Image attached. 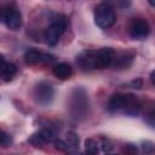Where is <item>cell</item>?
<instances>
[{
    "mask_svg": "<svg viewBox=\"0 0 155 155\" xmlns=\"http://www.w3.org/2000/svg\"><path fill=\"white\" fill-rule=\"evenodd\" d=\"M107 108L113 114L137 116L140 113V102L131 93H115L110 97Z\"/></svg>",
    "mask_w": 155,
    "mask_h": 155,
    "instance_id": "6da1fadb",
    "label": "cell"
},
{
    "mask_svg": "<svg viewBox=\"0 0 155 155\" xmlns=\"http://www.w3.org/2000/svg\"><path fill=\"white\" fill-rule=\"evenodd\" d=\"M88 96L85 88L75 87L69 98V113L74 120H82L88 113Z\"/></svg>",
    "mask_w": 155,
    "mask_h": 155,
    "instance_id": "7a4b0ae2",
    "label": "cell"
},
{
    "mask_svg": "<svg viewBox=\"0 0 155 155\" xmlns=\"http://www.w3.org/2000/svg\"><path fill=\"white\" fill-rule=\"evenodd\" d=\"M116 21V15L113 8V6L108 2H102L96 6L94 8V23L102 28H109L111 27Z\"/></svg>",
    "mask_w": 155,
    "mask_h": 155,
    "instance_id": "3957f363",
    "label": "cell"
},
{
    "mask_svg": "<svg viewBox=\"0 0 155 155\" xmlns=\"http://www.w3.org/2000/svg\"><path fill=\"white\" fill-rule=\"evenodd\" d=\"M33 97L38 104L46 107L52 103L53 97H54V90L50 82L40 81L35 85V87L33 90Z\"/></svg>",
    "mask_w": 155,
    "mask_h": 155,
    "instance_id": "277c9868",
    "label": "cell"
},
{
    "mask_svg": "<svg viewBox=\"0 0 155 155\" xmlns=\"http://www.w3.org/2000/svg\"><path fill=\"white\" fill-rule=\"evenodd\" d=\"M0 19L11 30H17L22 27V15L13 5H7L1 8Z\"/></svg>",
    "mask_w": 155,
    "mask_h": 155,
    "instance_id": "5b68a950",
    "label": "cell"
},
{
    "mask_svg": "<svg viewBox=\"0 0 155 155\" xmlns=\"http://www.w3.org/2000/svg\"><path fill=\"white\" fill-rule=\"evenodd\" d=\"M65 27H67V22L64 17L56 18L45 30V41L50 46H54L59 41L61 36L63 35Z\"/></svg>",
    "mask_w": 155,
    "mask_h": 155,
    "instance_id": "8992f818",
    "label": "cell"
},
{
    "mask_svg": "<svg viewBox=\"0 0 155 155\" xmlns=\"http://www.w3.org/2000/svg\"><path fill=\"white\" fill-rule=\"evenodd\" d=\"M149 24L143 19H134L128 28V34L133 40H143L149 35Z\"/></svg>",
    "mask_w": 155,
    "mask_h": 155,
    "instance_id": "52a82bcc",
    "label": "cell"
},
{
    "mask_svg": "<svg viewBox=\"0 0 155 155\" xmlns=\"http://www.w3.org/2000/svg\"><path fill=\"white\" fill-rule=\"evenodd\" d=\"M115 51L111 47H103L96 51V69H104L113 64Z\"/></svg>",
    "mask_w": 155,
    "mask_h": 155,
    "instance_id": "ba28073f",
    "label": "cell"
},
{
    "mask_svg": "<svg viewBox=\"0 0 155 155\" xmlns=\"http://www.w3.org/2000/svg\"><path fill=\"white\" fill-rule=\"evenodd\" d=\"M24 61L27 64H38V63H50L53 61V56L42 53L36 48H29L24 53Z\"/></svg>",
    "mask_w": 155,
    "mask_h": 155,
    "instance_id": "9c48e42d",
    "label": "cell"
},
{
    "mask_svg": "<svg viewBox=\"0 0 155 155\" xmlns=\"http://www.w3.org/2000/svg\"><path fill=\"white\" fill-rule=\"evenodd\" d=\"M76 62L82 70L96 69V51H84L76 57Z\"/></svg>",
    "mask_w": 155,
    "mask_h": 155,
    "instance_id": "30bf717a",
    "label": "cell"
},
{
    "mask_svg": "<svg viewBox=\"0 0 155 155\" xmlns=\"http://www.w3.org/2000/svg\"><path fill=\"white\" fill-rule=\"evenodd\" d=\"M134 58V53L126 51V52H120V53H115L114 61H113V67L115 69H125L127 67H130L133 62Z\"/></svg>",
    "mask_w": 155,
    "mask_h": 155,
    "instance_id": "8fae6325",
    "label": "cell"
},
{
    "mask_svg": "<svg viewBox=\"0 0 155 155\" xmlns=\"http://www.w3.org/2000/svg\"><path fill=\"white\" fill-rule=\"evenodd\" d=\"M52 73L56 78L58 79H62V80H65V79H69L71 73H73V69L70 67L69 63L67 62H61L58 64H56L53 68H52Z\"/></svg>",
    "mask_w": 155,
    "mask_h": 155,
    "instance_id": "7c38bea8",
    "label": "cell"
},
{
    "mask_svg": "<svg viewBox=\"0 0 155 155\" xmlns=\"http://www.w3.org/2000/svg\"><path fill=\"white\" fill-rule=\"evenodd\" d=\"M1 61H2V65H1V79L7 82V81H11L15 75L17 74V67L11 63V62H6L4 59V57H1Z\"/></svg>",
    "mask_w": 155,
    "mask_h": 155,
    "instance_id": "4fadbf2b",
    "label": "cell"
},
{
    "mask_svg": "<svg viewBox=\"0 0 155 155\" xmlns=\"http://www.w3.org/2000/svg\"><path fill=\"white\" fill-rule=\"evenodd\" d=\"M64 142H65V145H67L65 154L74 155V154L78 153V150H79V137L75 132H68Z\"/></svg>",
    "mask_w": 155,
    "mask_h": 155,
    "instance_id": "5bb4252c",
    "label": "cell"
},
{
    "mask_svg": "<svg viewBox=\"0 0 155 155\" xmlns=\"http://www.w3.org/2000/svg\"><path fill=\"white\" fill-rule=\"evenodd\" d=\"M85 151L87 155H98V143L92 138H87L85 140Z\"/></svg>",
    "mask_w": 155,
    "mask_h": 155,
    "instance_id": "9a60e30c",
    "label": "cell"
},
{
    "mask_svg": "<svg viewBox=\"0 0 155 155\" xmlns=\"http://www.w3.org/2000/svg\"><path fill=\"white\" fill-rule=\"evenodd\" d=\"M140 150H142L143 154L150 155V154H153V153L155 151V145H154V143L150 142V140H143V142L140 143Z\"/></svg>",
    "mask_w": 155,
    "mask_h": 155,
    "instance_id": "2e32d148",
    "label": "cell"
},
{
    "mask_svg": "<svg viewBox=\"0 0 155 155\" xmlns=\"http://www.w3.org/2000/svg\"><path fill=\"white\" fill-rule=\"evenodd\" d=\"M101 148H102V150H103L105 154H109V153L114 149V144H113V142H111L109 138L102 137V138H101Z\"/></svg>",
    "mask_w": 155,
    "mask_h": 155,
    "instance_id": "e0dca14e",
    "label": "cell"
},
{
    "mask_svg": "<svg viewBox=\"0 0 155 155\" xmlns=\"http://www.w3.org/2000/svg\"><path fill=\"white\" fill-rule=\"evenodd\" d=\"M122 153L125 155H138V148L132 143H126L122 147Z\"/></svg>",
    "mask_w": 155,
    "mask_h": 155,
    "instance_id": "ac0fdd59",
    "label": "cell"
},
{
    "mask_svg": "<svg viewBox=\"0 0 155 155\" xmlns=\"http://www.w3.org/2000/svg\"><path fill=\"white\" fill-rule=\"evenodd\" d=\"M12 143V138L8 133H6L5 131H1V136H0V144L2 148H7L10 147Z\"/></svg>",
    "mask_w": 155,
    "mask_h": 155,
    "instance_id": "d6986e66",
    "label": "cell"
},
{
    "mask_svg": "<svg viewBox=\"0 0 155 155\" xmlns=\"http://www.w3.org/2000/svg\"><path fill=\"white\" fill-rule=\"evenodd\" d=\"M29 142L34 145V147H39V145H42L45 142H44V139L41 138V136L39 134V132H36V133H34V134H31L30 136V138H29Z\"/></svg>",
    "mask_w": 155,
    "mask_h": 155,
    "instance_id": "ffe728a7",
    "label": "cell"
},
{
    "mask_svg": "<svg viewBox=\"0 0 155 155\" xmlns=\"http://www.w3.org/2000/svg\"><path fill=\"white\" fill-rule=\"evenodd\" d=\"M145 121H147L150 126L155 127V107H153V109L148 113V115L145 116Z\"/></svg>",
    "mask_w": 155,
    "mask_h": 155,
    "instance_id": "44dd1931",
    "label": "cell"
},
{
    "mask_svg": "<svg viewBox=\"0 0 155 155\" xmlns=\"http://www.w3.org/2000/svg\"><path fill=\"white\" fill-rule=\"evenodd\" d=\"M53 144H54V148L57 149V150H59V151H63V153H65L67 151V145H65V142H64V139H56L54 142H53Z\"/></svg>",
    "mask_w": 155,
    "mask_h": 155,
    "instance_id": "7402d4cb",
    "label": "cell"
},
{
    "mask_svg": "<svg viewBox=\"0 0 155 155\" xmlns=\"http://www.w3.org/2000/svg\"><path fill=\"white\" fill-rule=\"evenodd\" d=\"M142 84H143V80L142 79H137V80H133L131 82V85H132L133 88H140L142 87Z\"/></svg>",
    "mask_w": 155,
    "mask_h": 155,
    "instance_id": "603a6c76",
    "label": "cell"
},
{
    "mask_svg": "<svg viewBox=\"0 0 155 155\" xmlns=\"http://www.w3.org/2000/svg\"><path fill=\"white\" fill-rule=\"evenodd\" d=\"M150 80H151V82L155 85V70L150 73Z\"/></svg>",
    "mask_w": 155,
    "mask_h": 155,
    "instance_id": "cb8c5ba5",
    "label": "cell"
},
{
    "mask_svg": "<svg viewBox=\"0 0 155 155\" xmlns=\"http://www.w3.org/2000/svg\"><path fill=\"white\" fill-rule=\"evenodd\" d=\"M149 5L153 6V7H155V0H149Z\"/></svg>",
    "mask_w": 155,
    "mask_h": 155,
    "instance_id": "d4e9b609",
    "label": "cell"
},
{
    "mask_svg": "<svg viewBox=\"0 0 155 155\" xmlns=\"http://www.w3.org/2000/svg\"><path fill=\"white\" fill-rule=\"evenodd\" d=\"M105 155H115V154H105Z\"/></svg>",
    "mask_w": 155,
    "mask_h": 155,
    "instance_id": "484cf974",
    "label": "cell"
},
{
    "mask_svg": "<svg viewBox=\"0 0 155 155\" xmlns=\"http://www.w3.org/2000/svg\"><path fill=\"white\" fill-rule=\"evenodd\" d=\"M82 155H87V154H82Z\"/></svg>",
    "mask_w": 155,
    "mask_h": 155,
    "instance_id": "4316f807",
    "label": "cell"
}]
</instances>
